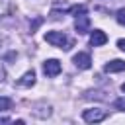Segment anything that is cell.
<instances>
[{"label":"cell","instance_id":"cell-1","mask_svg":"<svg viewBox=\"0 0 125 125\" xmlns=\"http://www.w3.org/2000/svg\"><path fill=\"white\" fill-rule=\"evenodd\" d=\"M45 41L55 45V47H59V49H64V51H68L72 47V39H68L62 31H47L45 33Z\"/></svg>","mask_w":125,"mask_h":125},{"label":"cell","instance_id":"cell-2","mask_svg":"<svg viewBox=\"0 0 125 125\" xmlns=\"http://www.w3.org/2000/svg\"><path fill=\"white\" fill-rule=\"evenodd\" d=\"M82 117L88 123H100V121H104L107 117V111L105 109H100V107H92V109H84Z\"/></svg>","mask_w":125,"mask_h":125},{"label":"cell","instance_id":"cell-3","mask_svg":"<svg viewBox=\"0 0 125 125\" xmlns=\"http://www.w3.org/2000/svg\"><path fill=\"white\" fill-rule=\"evenodd\" d=\"M74 29H76V33H78V35H84V33H88V31H90V18H88L86 14H80V16H76Z\"/></svg>","mask_w":125,"mask_h":125},{"label":"cell","instance_id":"cell-4","mask_svg":"<svg viewBox=\"0 0 125 125\" xmlns=\"http://www.w3.org/2000/svg\"><path fill=\"white\" fill-rule=\"evenodd\" d=\"M43 72H45V76H57L59 72H61V62L57 61V59H49V61H45L43 62Z\"/></svg>","mask_w":125,"mask_h":125},{"label":"cell","instance_id":"cell-5","mask_svg":"<svg viewBox=\"0 0 125 125\" xmlns=\"http://www.w3.org/2000/svg\"><path fill=\"white\" fill-rule=\"evenodd\" d=\"M72 62H74L80 70H86V68L92 66V59H90L88 53H78V55H74V57H72Z\"/></svg>","mask_w":125,"mask_h":125},{"label":"cell","instance_id":"cell-6","mask_svg":"<svg viewBox=\"0 0 125 125\" xmlns=\"http://www.w3.org/2000/svg\"><path fill=\"white\" fill-rule=\"evenodd\" d=\"M104 70L105 72H121V70H125V61L113 59V61H109V62L104 64Z\"/></svg>","mask_w":125,"mask_h":125},{"label":"cell","instance_id":"cell-7","mask_svg":"<svg viewBox=\"0 0 125 125\" xmlns=\"http://www.w3.org/2000/svg\"><path fill=\"white\" fill-rule=\"evenodd\" d=\"M105 41H107V35H105L104 31H100V29H94V31L90 33V43H92L94 47L105 45Z\"/></svg>","mask_w":125,"mask_h":125},{"label":"cell","instance_id":"cell-8","mask_svg":"<svg viewBox=\"0 0 125 125\" xmlns=\"http://www.w3.org/2000/svg\"><path fill=\"white\" fill-rule=\"evenodd\" d=\"M18 84H20V86H33V84H35V72H33V70H27V72L18 80Z\"/></svg>","mask_w":125,"mask_h":125},{"label":"cell","instance_id":"cell-9","mask_svg":"<svg viewBox=\"0 0 125 125\" xmlns=\"http://www.w3.org/2000/svg\"><path fill=\"white\" fill-rule=\"evenodd\" d=\"M86 12H88V8L84 4H76V6L68 8V14H72V16H80V14H86Z\"/></svg>","mask_w":125,"mask_h":125},{"label":"cell","instance_id":"cell-10","mask_svg":"<svg viewBox=\"0 0 125 125\" xmlns=\"http://www.w3.org/2000/svg\"><path fill=\"white\" fill-rule=\"evenodd\" d=\"M10 107H12V100L0 96V109H10Z\"/></svg>","mask_w":125,"mask_h":125},{"label":"cell","instance_id":"cell-11","mask_svg":"<svg viewBox=\"0 0 125 125\" xmlns=\"http://www.w3.org/2000/svg\"><path fill=\"white\" fill-rule=\"evenodd\" d=\"M117 21L121 23V25H125V8H121V10H117Z\"/></svg>","mask_w":125,"mask_h":125},{"label":"cell","instance_id":"cell-12","mask_svg":"<svg viewBox=\"0 0 125 125\" xmlns=\"http://www.w3.org/2000/svg\"><path fill=\"white\" fill-rule=\"evenodd\" d=\"M115 107H117L119 111H125V100H123V98H119V100H115Z\"/></svg>","mask_w":125,"mask_h":125},{"label":"cell","instance_id":"cell-13","mask_svg":"<svg viewBox=\"0 0 125 125\" xmlns=\"http://www.w3.org/2000/svg\"><path fill=\"white\" fill-rule=\"evenodd\" d=\"M41 21H43V18H35V21L31 23V33H33V31L39 27V23H41Z\"/></svg>","mask_w":125,"mask_h":125},{"label":"cell","instance_id":"cell-14","mask_svg":"<svg viewBox=\"0 0 125 125\" xmlns=\"http://www.w3.org/2000/svg\"><path fill=\"white\" fill-rule=\"evenodd\" d=\"M117 47H119L121 51H125V39H119V41H117Z\"/></svg>","mask_w":125,"mask_h":125},{"label":"cell","instance_id":"cell-15","mask_svg":"<svg viewBox=\"0 0 125 125\" xmlns=\"http://www.w3.org/2000/svg\"><path fill=\"white\" fill-rule=\"evenodd\" d=\"M6 78V72H4V68H2V64H0V82Z\"/></svg>","mask_w":125,"mask_h":125},{"label":"cell","instance_id":"cell-16","mask_svg":"<svg viewBox=\"0 0 125 125\" xmlns=\"http://www.w3.org/2000/svg\"><path fill=\"white\" fill-rule=\"evenodd\" d=\"M121 90H123V92H125V82H123V84H121Z\"/></svg>","mask_w":125,"mask_h":125},{"label":"cell","instance_id":"cell-17","mask_svg":"<svg viewBox=\"0 0 125 125\" xmlns=\"http://www.w3.org/2000/svg\"><path fill=\"white\" fill-rule=\"evenodd\" d=\"M0 121H10V119H0Z\"/></svg>","mask_w":125,"mask_h":125}]
</instances>
